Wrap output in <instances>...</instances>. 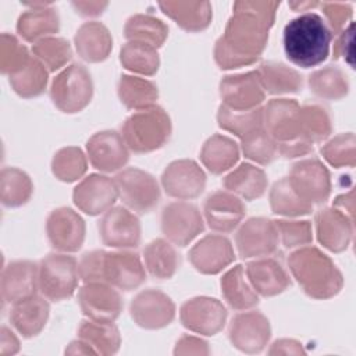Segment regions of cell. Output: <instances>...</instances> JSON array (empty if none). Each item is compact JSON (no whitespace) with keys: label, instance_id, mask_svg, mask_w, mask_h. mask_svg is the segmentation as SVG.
Masks as SVG:
<instances>
[{"label":"cell","instance_id":"obj_1","mask_svg":"<svg viewBox=\"0 0 356 356\" xmlns=\"http://www.w3.org/2000/svg\"><path fill=\"white\" fill-rule=\"evenodd\" d=\"M278 7V1L234 3V14L214 46V60L220 68H236L259 60Z\"/></svg>","mask_w":356,"mask_h":356},{"label":"cell","instance_id":"obj_2","mask_svg":"<svg viewBox=\"0 0 356 356\" xmlns=\"http://www.w3.org/2000/svg\"><path fill=\"white\" fill-rule=\"evenodd\" d=\"M78 270L83 282H106L121 291L136 289L146 280L142 259L127 249L86 252L78 263Z\"/></svg>","mask_w":356,"mask_h":356},{"label":"cell","instance_id":"obj_3","mask_svg":"<svg viewBox=\"0 0 356 356\" xmlns=\"http://www.w3.org/2000/svg\"><path fill=\"white\" fill-rule=\"evenodd\" d=\"M332 33L321 15L306 11L291 19L282 33L286 58L302 68L321 64L330 54Z\"/></svg>","mask_w":356,"mask_h":356},{"label":"cell","instance_id":"obj_4","mask_svg":"<svg viewBox=\"0 0 356 356\" xmlns=\"http://www.w3.org/2000/svg\"><path fill=\"white\" fill-rule=\"evenodd\" d=\"M288 266L306 295L314 299L335 296L343 285L341 271L334 261L313 246H302L288 257Z\"/></svg>","mask_w":356,"mask_h":356},{"label":"cell","instance_id":"obj_5","mask_svg":"<svg viewBox=\"0 0 356 356\" xmlns=\"http://www.w3.org/2000/svg\"><path fill=\"white\" fill-rule=\"evenodd\" d=\"M121 135L129 150L149 153L161 147L168 140L171 120L159 106L138 110L125 120Z\"/></svg>","mask_w":356,"mask_h":356},{"label":"cell","instance_id":"obj_6","mask_svg":"<svg viewBox=\"0 0 356 356\" xmlns=\"http://www.w3.org/2000/svg\"><path fill=\"white\" fill-rule=\"evenodd\" d=\"M79 280L78 261L67 253H50L38 264V289L47 300L61 302L71 298Z\"/></svg>","mask_w":356,"mask_h":356},{"label":"cell","instance_id":"obj_7","mask_svg":"<svg viewBox=\"0 0 356 356\" xmlns=\"http://www.w3.org/2000/svg\"><path fill=\"white\" fill-rule=\"evenodd\" d=\"M93 82L89 71L81 64L65 67L51 82L50 97L63 113H78L92 99Z\"/></svg>","mask_w":356,"mask_h":356},{"label":"cell","instance_id":"obj_8","mask_svg":"<svg viewBox=\"0 0 356 356\" xmlns=\"http://www.w3.org/2000/svg\"><path fill=\"white\" fill-rule=\"evenodd\" d=\"M118 197L127 209L138 214L152 211L160 200V188L156 178L136 167L121 170L115 178Z\"/></svg>","mask_w":356,"mask_h":356},{"label":"cell","instance_id":"obj_9","mask_svg":"<svg viewBox=\"0 0 356 356\" xmlns=\"http://www.w3.org/2000/svg\"><path fill=\"white\" fill-rule=\"evenodd\" d=\"M286 178L293 192L312 206L324 203L331 193L330 172L318 159L295 163Z\"/></svg>","mask_w":356,"mask_h":356},{"label":"cell","instance_id":"obj_10","mask_svg":"<svg viewBox=\"0 0 356 356\" xmlns=\"http://www.w3.org/2000/svg\"><path fill=\"white\" fill-rule=\"evenodd\" d=\"M161 231L175 246H186L204 228L199 209L185 200L171 202L161 211Z\"/></svg>","mask_w":356,"mask_h":356},{"label":"cell","instance_id":"obj_11","mask_svg":"<svg viewBox=\"0 0 356 356\" xmlns=\"http://www.w3.org/2000/svg\"><path fill=\"white\" fill-rule=\"evenodd\" d=\"M280 238L275 222L264 217L245 221L235 234V245L242 259H259L277 250Z\"/></svg>","mask_w":356,"mask_h":356},{"label":"cell","instance_id":"obj_12","mask_svg":"<svg viewBox=\"0 0 356 356\" xmlns=\"http://www.w3.org/2000/svg\"><path fill=\"white\" fill-rule=\"evenodd\" d=\"M140 222L138 217L124 206H115L103 213L99 221V234L106 246L115 249H132L140 243Z\"/></svg>","mask_w":356,"mask_h":356},{"label":"cell","instance_id":"obj_13","mask_svg":"<svg viewBox=\"0 0 356 356\" xmlns=\"http://www.w3.org/2000/svg\"><path fill=\"white\" fill-rule=\"evenodd\" d=\"M179 318L182 325L192 332L214 335L225 324L227 309L216 298L196 296L181 306Z\"/></svg>","mask_w":356,"mask_h":356},{"label":"cell","instance_id":"obj_14","mask_svg":"<svg viewBox=\"0 0 356 356\" xmlns=\"http://www.w3.org/2000/svg\"><path fill=\"white\" fill-rule=\"evenodd\" d=\"M78 303L86 318L114 323L122 310L117 288L106 282H83L78 291Z\"/></svg>","mask_w":356,"mask_h":356},{"label":"cell","instance_id":"obj_15","mask_svg":"<svg viewBox=\"0 0 356 356\" xmlns=\"http://www.w3.org/2000/svg\"><path fill=\"white\" fill-rule=\"evenodd\" d=\"M132 320L142 328L159 330L175 317V305L168 295L157 289L140 291L129 305Z\"/></svg>","mask_w":356,"mask_h":356},{"label":"cell","instance_id":"obj_16","mask_svg":"<svg viewBox=\"0 0 356 356\" xmlns=\"http://www.w3.org/2000/svg\"><path fill=\"white\" fill-rule=\"evenodd\" d=\"M220 96L225 107L246 111L260 107L266 92L256 70L246 74L224 76L220 82Z\"/></svg>","mask_w":356,"mask_h":356},{"label":"cell","instance_id":"obj_17","mask_svg":"<svg viewBox=\"0 0 356 356\" xmlns=\"http://www.w3.org/2000/svg\"><path fill=\"white\" fill-rule=\"evenodd\" d=\"M161 185L171 197L179 200L195 199L206 186V174L196 161L181 159L165 167L161 175Z\"/></svg>","mask_w":356,"mask_h":356},{"label":"cell","instance_id":"obj_18","mask_svg":"<svg viewBox=\"0 0 356 356\" xmlns=\"http://www.w3.org/2000/svg\"><path fill=\"white\" fill-rule=\"evenodd\" d=\"M228 335L232 346L241 352L257 353L264 349L270 339V321L260 312H242L232 317Z\"/></svg>","mask_w":356,"mask_h":356},{"label":"cell","instance_id":"obj_19","mask_svg":"<svg viewBox=\"0 0 356 356\" xmlns=\"http://www.w3.org/2000/svg\"><path fill=\"white\" fill-rule=\"evenodd\" d=\"M263 128L277 142L302 138L300 106L292 99H273L263 108Z\"/></svg>","mask_w":356,"mask_h":356},{"label":"cell","instance_id":"obj_20","mask_svg":"<svg viewBox=\"0 0 356 356\" xmlns=\"http://www.w3.org/2000/svg\"><path fill=\"white\" fill-rule=\"evenodd\" d=\"M117 197L118 189L115 181L102 174L85 177L72 192L75 206L89 216L106 213L113 207Z\"/></svg>","mask_w":356,"mask_h":356},{"label":"cell","instance_id":"obj_21","mask_svg":"<svg viewBox=\"0 0 356 356\" xmlns=\"http://www.w3.org/2000/svg\"><path fill=\"white\" fill-rule=\"evenodd\" d=\"M46 232L50 245L63 253L81 249L85 239V222L82 217L70 207L53 210L46 220Z\"/></svg>","mask_w":356,"mask_h":356},{"label":"cell","instance_id":"obj_22","mask_svg":"<svg viewBox=\"0 0 356 356\" xmlns=\"http://www.w3.org/2000/svg\"><path fill=\"white\" fill-rule=\"evenodd\" d=\"M128 150L122 135L117 131L96 132L86 143L89 163L103 172L121 170L129 159Z\"/></svg>","mask_w":356,"mask_h":356},{"label":"cell","instance_id":"obj_23","mask_svg":"<svg viewBox=\"0 0 356 356\" xmlns=\"http://www.w3.org/2000/svg\"><path fill=\"white\" fill-rule=\"evenodd\" d=\"M245 213L246 209L241 197L228 191L210 193L203 204V216L207 225L218 234H228L236 229Z\"/></svg>","mask_w":356,"mask_h":356},{"label":"cell","instance_id":"obj_24","mask_svg":"<svg viewBox=\"0 0 356 356\" xmlns=\"http://www.w3.org/2000/svg\"><path fill=\"white\" fill-rule=\"evenodd\" d=\"M192 266L202 274H217L235 260L234 248L224 235L211 234L202 238L189 250Z\"/></svg>","mask_w":356,"mask_h":356},{"label":"cell","instance_id":"obj_25","mask_svg":"<svg viewBox=\"0 0 356 356\" xmlns=\"http://www.w3.org/2000/svg\"><path fill=\"white\" fill-rule=\"evenodd\" d=\"M0 289L4 303L8 305L36 295L38 264L29 260L10 261L3 267Z\"/></svg>","mask_w":356,"mask_h":356},{"label":"cell","instance_id":"obj_26","mask_svg":"<svg viewBox=\"0 0 356 356\" xmlns=\"http://www.w3.org/2000/svg\"><path fill=\"white\" fill-rule=\"evenodd\" d=\"M316 229L320 243L331 252H343L352 239L353 220L335 207H324L316 213Z\"/></svg>","mask_w":356,"mask_h":356},{"label":"cell","instance_id":"obj_27","mask_svg":"<svg viewBox=\"0 0 356 356\" xmlns=\"http://www.w3.org/2000/svg\"><path fill=\"white\" fill-rule=\"evenodd\" d=\"M245 274L257 295L275 296L284 292L291 280L282 264L273 257H259L245 266Z\"/></svg>","mask_w":356,"mask_h":356},{"label":"cell","instance_id":"obj_28","mask_svg":"<svg viewBox=\"0 0 356 356\" xmlns=\"http://www.w3.org/2000/svg\"><path fill=\"white\" fill-rule=\"evenodd\" d=\"M25 6L31 8L24 11L17 22V32L24 40L36 43L58 32L60 17L50 3H25Z\"/></svg>","mask_w":356,"mask_h":356},{"label":"cell","instance_id":"obj_29","mask_svg":"<svg viewBox=\"0 0 356 356\" xmlns=\"http://www.w3.org/2000/svg\"><path fill=\"white\" fill-rule=\"evenodd\" d=\"M49 312L47 299L33 295L11 305L10 323L24 338H32L44 328Z\"/></svg>","mask_w":356,"mask_h":356},{"label":"cell","instance_id":"obj_30","mask_svg":"<svg viewBox=\"0 0 356 356\" xmlns=\"http://www.w3.org/2000/svg\"><path fill=\"white\" fill-rule=\"evenodd\" d=\"M78 56L88 63L106 60L113 49V38L106 25L97 21L82 24L74 38Z\"/></svg>","mask_w":356,"mask_h":356},{"label":"cell","instance_id":"obj_31","mask_svg":"<svg viewBox=\"0 0 356 356\" xmlns=\"http://www.w3.org/2000/svg\"><path fill=\"white\" fill-rule=\"evenodd\" d=\"M161 11L188 32H199L209 26L213 13L209 1H160Z\"/></svg>","mask_w":356,"mask_h":356},{"label":"cell","instance_id":"obj_32","mask_svg":"<svg viewBox=\"0 0 356 356\" xmlns=\"http://www.w3.org/2000/svg\"><path fill=\"white\" fill-rule=\"evenodd\" d=\"M267 184L266 172L249 163H242L224 178V188L245 200H253L263 196Z\"/></svg>","mask_w":356,"mask_h":356},{"label":"cell","instance_id":"obj_33","mask_svg":"<svg viewBox=\"0 0 356 356\" xmlns=\"http://www.w3.org/2000/svg\"><path fill=\"white\" fill-rule=\"evenodd\" d=\"M143 264L153 278L168 280L179 267V254L170 241L157 238L146 245Z\"/></svg>","mask_w":356,"mask_h":356},{"label":"cell","instance_id":"obj_34","mask_svg":"<svg viewBox=\"0 0 356 356\" xmlns=\"http://www.w3.org/2000/svg\"><path fill=\"white\" fill-rule=\"evenodd\" d=\"M221 292L225 302L235 310H248L259 303V295L248 281L245 268L239 264L222 275Z\"/></svg>","mask_w":356,"mask_h":356},{"label":"cell","instance_id":"obj_35","mask_svg":"<svg viewBox=\"0 0 356 356\" xmlns=\"http://www.w3.org/2000/svg\"><path fill=\"white\" fill-rule=\"evenodd\" d=\"M238 145L231 138L220 134L210 136L200 150L202 163L213 174H222L232 168L238 161Z\"/></svg>","mask_w":356,"mask_h":356},{"label":"cell","instance_id":"obj_36","mask_svg":"<svg viewBox=\"0 0 356 356\" xmlns=\"http://www.w3.org/2000/svg\"><path fill=\"white\" fill-rule=\"evenodd\" d=\"M264 92L271 95L296 93L303 86L300 74L282 63L266 61L257 68Z\"/></svg>","mask_w":356,"mask_h":356},{"label":"cell","instance_id":"obj_37","mask_svg":"<svg viewBox=\"0 0 356 356\" xmlns=\"http://www.w3.org/2000/svg\"><path fill=\"white\" fill-rule=\"evenodd\" d=\"M117 90L121 103L135 111L153 107L159 97L157 86L152 81L134 75H122Z\"/></svg>","mask_w":356,"mask_h":356},{"label":"cell","instance_id":"obj_38","mask_svg":"<svg viewBox=\"0 0 356 356\" xmlns=\"http://www.w3.org/2000/svg\"><path fill=\"white\" fill-rule=\"evenodd\" d=\"M78 338L86 342L97 355H113L118 350L121 337L114 323L83 320L78 328Z\"/></svg>","mask_w":356,"mask_h":356},{"label":"cell","instance_id":"obj_39","mask_svg":"<svg viewBox=\"0 0 356 356\" xmlns=\"http://www.w3.org/2000/svg\"><path fill=\"white\" fill-rule=\"evenodd\" d=\"M309 88L313 95L324 100H339L349 90L346 74L337 65H327L309 75Z\"/></svg>","mask_w":356,"mask_h":356},{"label":"cell","instance_id":"obj_40","mask_svg":"<svg viewBox=\"0 0 356 356\" xmlns=\"http://www.w3.org/2000/svg\"><path fill=\"white\" fill-rule=\"evenodd\" d=\"M124 33L128 40L142 42L157 49L167 39L168 26L153 15L135 14L127 19Z\"/></svg>","mask_w":356,"mask_h":356},{"label":"cell","instance_id":"obj_41","mask_svg":"<svg viewBox=\"0 0 356 356\" xmlns=\"http://www.w3.org/2000/svg\"><path fill=\"white\" fill-rule=\"evenodd\" d=\"M33 185L26 172L17 167H4L0 174V200L7 207L25 204L32 196Z\"/></svg>","mask_w":356,"mask_h":356},{"label":"cell","instance_id":"obj_42","mask_svg":"<svg viewBox=\"0 0 356 356\" xmlns=\"http://www.w3.org/2000/svg\"><path fill=\"white\" fill-rule=\"evenodd\" d=\"M120 61L128 71L147 76L156 74L160 65L157 49L135 40H128L121 47Z\"/></svg>","mask_w":356,"mask_h":356},{"label":"cell","instance_id":"obj_43","mask_svg":"<svg viewBox=\"0 0 356 356\" xmlns=\"http://www.w3.org/2000/svg\"><path fill=\"white\" fill-rule=\"evenodd\" d=\"M47 68L36 57H32L21 71L8 76V82L17 95L29 99L43 93L47 85Z\"/></svg>","mask_w":356,"mask_h":356},{"label":"cell","instance_id":"obj_44","mask_svg":"<svg viewBox=\"0 0 356 356\" xmlns=\"http://www.w3.org/2000/svg\"><path fill=\"white\" fill-rule=\"evenodd\" d=\"M270 206L274 214L285 217H298L309 214L313 206L303 202L291 188L288 178L277 181L270 191Z\"/></svg>","mask_w":356,"mask_h":356},{"label":"cell","instance_id":"obj_45","mask_svg":"<svg viewBox=\"0 0 356 356\" xmlns=\"http://www.w3.org/2000/svg\"><path fill=\"white\" fill-rule=\"evenodd\" d=\"M217 121L220 128L232 132L242 139L248 134L263 127V108L257 107L253 110L238 111L221 104L218 107Z\"/></svg>","mask_w":356,"mask_h":356},{"label":"cell","instance_id":"obj_46","mask_svg":"<svg viewBox=\"0 0 356 356\" xmlns=\"http://www.w3.org/2000/svg\"><path fill=\"white\" fill-rule=\"evenodd\" d=\"M33 56L47 68L49 72L63 68L72 56L70 42L64 38L47 36L32 46Z\"/></svg>","mask_w":356,"mask_h":356},{"label":"cell","instance_id":"obj_47","mask_svg":"<svg viewBox=\"0 0 356 356\" xmlns=\"http://www.w3.org/2000/svg\"><path fill=\"white\" fill-rule=\"evenodd\" d=\"M88 167L83 152L75 146L60 149L51 160V171L54 177L63 182H74L79 179Z\"/></svg>","mask_w":356,"mask_h":356},{"label":"cell","instance_id":"obj_48","mask_svg":"<svg viewBox=\"0 0 356 356\" xmlns=\"http://www.w3.org/2000/svg\"><path fill=\"white\" fill-rule=\"evenodd\" d=\"M300 129L302 136L309 139L313 145L324 140L330 136L332 129L328 111L317 103L300 106Z\"/></svg>","mask_w":356,"mask_h":356},{"label":"cell","instance_id":"obj_49","mask_svg":"<svg viewBox=\"0 0 356 356\" xmlns=\"http://www.w3.org/2000/svg\"><path fill=\"white\" fill-rule=\"evenodd\" d=\"M241 140V149L245 157L259 164H270L278 154L277 142L264 131L263 127L248 134Z\"/></svg>","mask_w":356,"mask_h":356},{"label":"cell","instance_id":"obj_50","mask_svg":"<svg viewBox=\"0 0 356 356\" xmlns=\"http://www.w3.org/2000/svg\"><path fill=\"white\" fill-rule=\"evenodd\" d=\"M32 57L28 53V49L19 43V40L10 35L1 33L0 43V70L8 76L21 71Z\"/></svg>","mask_w":356,"mask_h":356},{"label":"cell","instance_id":"obj_51","mask_svg":"<svg viewBox=\"0 0 356 356\" xmlns=\"http://www.w3.org/2000/svg\"><path fill=\"white\" fill-rule=\"evenodd\" d=\"M323 157L334 167L355 165V135L352 132L334 136L321 147Z\"/></svg>","mask_w":356,"mask_h":356},{"label":"cell","instance_id":"obj_52","mask_svg":"<svg viewBox=\"0 0 356 356\" xmlns=\"http://www.w3.org/2000/svg\"><path fill=\"white\" fill-rule=\"evenodd\" d=\"M274 222H275V227L278 231L280 241L288 249L306 246L313 239L310 221L277 220Z\"/></svg>","mask_w":356,"mask_h":356},{"label":"cell","instance_id":"obj_53","mask_svg":"<svg viewBox=\"0 0 356 356\" xmlns=\"http://www.w3.org/2000/svg\"><path fill=\"white\" fill-rule=\"evenodd\" d=\"M323 14L325 15L327 25L331 33L338 35L352 18V6L349 3H334V1H324L320 3Z\"/></svg>","mask_w":356,"mask_h":356},{"label":"cell","instance_id":"obj_54","mask_svg":"<svg viewBox=\"0 0 356 356\" xmlns=\"http://www.w3.org/2000/svg\"><path fill=\"white\" fill-rule=\"evenodd\" d=\"M353 28H355V24L350 21L338 33V38L334 44V58H343L352 68H353V56H352Z\"/></svg>","mask_w":356,"mask_h":356},{"label":"cell","instance_id":"obj_55","mask_svg":"<svg viewBox=\"0 0 356 356\" xmlns=\"http://www.w3.org/2000/svg\"><path fill=\"white\" fill-rule=\"evenodd\" d=\"M277 149H278V154L286 159H293V157H299L310 153L313 150V143L309 139L302 136L289 142L277 143Z\"/></svg>","mask_w":356,"mask_h":356},{"label":"cell","instance_id":"obj_56","mask_svg":"<svg viewBox=\"0 0 356 356\" xmlns=\"http://www.w3.org/2000/svg\"><path fill=\"white\" fill-rule=\"evenodd\" d=\"M174 353H209L207 343L192 335H184L178 342Z\"/></svg>","mask_w":356,"mask_h":356},{"label":"cell","instance_id":"obj_57","mask_svg":"<svg viewBox=\"0 0 356 356\" xmlns=\"http://www.w3.org/2000/svg\"><path fill=\"white\" fill-rule=\"evenodd\" d=\"M71 4L82 17H97L108 6L107 1H72Z\"/></svg>","mask_w":356,"mask_h":356},{"label":"cell","instance_id":"obj_58","mask_svg":"<svg viewBox=\"0 0 356 356\" xmlns=\"http://www.w3.org/2000/svg\"><path fill=\"white\" fill-rule=\"evenodd\" d=\"M19 349V342L14 332L7 327H1L0 330V355H14Z\"/></svg>","mask_w":356,"mask_h":356},{"label":"cell","instance_id":"obj_59","mask_svg":"<svg viewBox=\"0 0 356 356\" xmlns=\"http://www.w3.org/2000/svg\"><path fill=\"white\" fill-rule=\"evenodd\" d=\"M270 353H305L300 343L293 339H280L274 342Z\"/></svg>","mask_w":356,"mask_h":356},{"label":"cell","instance_id":"obj_60","mask_svg":"<svg viewBox=\"0 0 356 356\" xmlns=\"http://www.w3.org/2000/svg\"><path fill=\"white\" fill-rule=\"evenodd\" d=\"M332 207L338 209L339 211H342L343 214H346L349 218L353 220V191H349L348 193L338 196Z\"/></svg>","mask_w":356,"mask_h":356},{"label":"cell","instance_id":"obj_61","mask_svg":"<svg viewBox=\"0 0 356 356\" xmlns=\"http://www.w3.org/2000/svg\"><path fill=\"white\" fill-rule=\"evenodd\" d=\"M288 6L291 8H293L295 11H312V8L314 7H318L320 3L317 1H289Z\"/></svg>","mask_w":356,"mask_h":356}]
</instances>
